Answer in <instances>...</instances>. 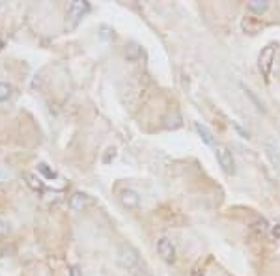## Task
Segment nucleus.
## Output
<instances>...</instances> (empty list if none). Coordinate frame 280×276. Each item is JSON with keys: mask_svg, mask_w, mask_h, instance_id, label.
Segmentation results:
<instances>
[{"mask_svg": "<svg viewBox=\"0 0 280 276\" xmlns=\"http://www.w3.org/2000/svg\"><path fill=\"white\" fill-rule=\"evenodd\" d=\"M6 47V43H4V37L0 36V52H2V49Z\"/></svg>", "mask_w": 280, "mask_h": 276, "instance_id": "23", "label": "nucleus"}, {"mask_svg": "<svg viewBox=\"0 0 280 276\" xmlns=\"http://www.w3.org/2000/svg\"><path fill=\"white\" fill-rule=\"evenodd\" d=\"M88 10H90V4H88V2H82V0H75V2H71L69 8H67L69 26H77V23L88 13Z\"/></svg>", "mask_w": 280, "mask_h": 276, "instance_id": "4", "label": "nucleus"}, {"mask_svg": "<svg viewBox=\"0 0 280 276\" xmlns=\"http://www.w3.org/2000/svg\"><path fill=\"white\" fill-rule=\"evenodd\" d=\"M191 276H204V269H202V267H195V269L191 271Z\"/></svg>", "mask_w": 280, "mask_h": 276, "instance_id": "21", "label": "nucleus"}, {"mask_svg": "<svg viewBox=\"0 0 280 276\" xmlns=\"http://www.w3.org/2000/svg\"><path fill=\"white\" fill-rule=\"evenodd\" d=\"M114 157H116V149H109V151H107V155H105V159H103V162H105V164H109Z\"/></svg>", "mask_w": 280, "mask_h": 276, "instance_id": "19", "label": "nucleus"}, {"mask_svg": "<svg viewBox=\"0 0 280 276\" xmlns=\"http://www.w3.org/2000/svg\"><path fill=\"white\" fill-rule=\"evenodd\" d=\"M215 155H217V161H219L222 172L228 174V176H233V174H235V159L231 155L230 147L217 144L215 146Z\"/></svg>", "mask_w": 280, "mask_h": 276, "instance_id": "3", "label": "nucleus"}, {"mask_svg": "<svg viewBox=\"0 0 280 276\" xmlns=\"http://www.w3.org/2000/svg\"><path fill=\"white\" fill-rule=\"evenodd\" d=\"M37 170H39L47 179H56V178H58V174H56L52 168H49L45 162H39V164H37Z\"/></svg>", "mask_w": 280, "mask_h": 276, "instance_id": "13", "label": "nucleus"}, {"mask_svg": "<svg viewBox=\"0 0 280 276\" xmlns=\"http://www.w3.org/2000/svg\"><path fill=\"white\" fill-rule=\"evenodd\" d=\"M140 54H142V49L138 43H129L125 47V60L127 62H136L140 58Z\"/></svg>", "mask_w": 280, "mask_h": 276, "instance_id": "11", "label": "nucleus"}, {"mask_svg": "<svg viewBox=\"0 0 280 276\" xmlns=\"http://www.w3.org/2000/svg\"><path fill=\"white\" fill-rule=\"evenodd\" d=\"M231 125L235 127V131L239 132V134H241L243 138H250V136H248V132L245 131V129H243V127H241V125H239V123H237V121H231Z\"/></svg>", "mask_w": 280, "mask_h": 276, "instance_id": "18", "label": "nucleus"}, {"mask_svg": "<svg viewBox=\"0 0 280 276\" xmlns=\"http://www.w3.org/2000/svg\"><path fill=\"white\" fill-rule=\"evenodd\" d=\"M275 52H277V43H269L265 47L260 50V56H258V67L262 75L267 79L273 69V62H275Z\"/></svg>", "mask_w": 280, "mask_h": 276, "instance_id": "2", "label": "nucleus"}, {"mask_svg": "<svg viewBox=\"0 0 280 276\" xmlns=\"http://www.w3.org/2000/svg\"><path fill=\"white\" fill-rule=\"evenodd\" d=\"M195 131L198 132V136H200V138H202V140H204L207 146H213V147L217 146V142H215V136H213V132L209 131V129H207L204 123H200V121H195Z\"/></svg>", "mask_w": 280, "mask_h": 276, "instance_id": "9", "label": "nucleus"}, {"mask_svg": "<svg viewBox=\"0 0 280 276\" xmlns=\"http://www.w3.org/2000/svg\"><path fill=\"white\" fill-rule=\"evenodd\" d=\"M247 10L250 13H256V15H262L269 10V2L267 0H252L247 4Z\"/></svg>", "mask_w": 280, "mask_h": 276, "instance_id": "10", "label": "nucleus"}, {"mask_svg": "<svg viewBox=\"0 0 280 276\" xmlns=\"http://www.w3.org/2000/svg\"><path fill=\"white\" fill-rule=\"evenodd\" d=\"M90 205V196L86 194V192H73L71 194V198H69V207L73 209V211H82Z\"/></svg>", "mask_w": 280, "mask_h": 276, "instance_id": "7", "label": "nucleus"}, {"mask_svg": "<svg viewBox=\"0 0 280 276\" xmlns=\"http://www.w3.org/2000/svg\"><path fill=\"white\" fill-rule=\"evenodd\" d=\"M271 233H273V237H275V239H280V224L271 226Z\"/></svg>", "mask_w": 280, "mask_h": 276, "instance_id": "20", "label": "nucleus"}, {"mask_svg": "<svg viewBox=\"0 0 280 276\" xmlns=\"http://www.w3.org/2000/svg\"><path fill=\"white\" fill-rule=\"evenodd\" d=\"M12 233V222L6 218H0V237H8Z\"/></svg>", "mask_w": 280, "mask_h": 276, "instance_id": "16", "label": "nucleus"}, {"mask_svg": "<svg viewBox=\"0 0 280 276\" xmlns=\"http://www.w3.org/2000/svg\"><path fill=\"white\" fill-rule=\"evenodd\" d=\"M101 37H105V39H114V32H112L110 28H107V26H103V28H101Z\"/></svg>", "mask_w": 280, "mask_h": 276, "instance_id": "17", "label": "nucleus"}, {"mask_svg": "<svg viewBox=\"0 0 280 276\" xmlns=\"http://www.w3.org/2000/svg\"><path fill=\"white\" fill-rule=\"evenodd\" d=\"M243 92H245V94H247L248 97H250V101L254 103L256 108H258L260 112H265V107H264V103H262V101H260V99H258V97L254 96V92H252V90H248V88H245V86H243Z\"/></svg>", "mask_w": 280, "mask_h": 276, "instance_id": "14", "label": "nucleus"}, {"mask_svg": "<svg viewBox=\"0 0 280 276\" xmlns=\"http://www.w3.org/2000/svg\"><path fill=\"white\" fill-rule=\"evenodd\" d=\"M140 256H138V250L131 246V244H122L118 248V254H116V261L122 269H133L134 265L138 263Z\"/></svg>", "mask_w": 280, "mask_h": 276, "instance_id": "1", "label": "nucleus"}, {"mask_svg": "<svg viewBox=\"0 0 280 276\" xmlns=\"http://www.w3.org/2000/svg\"><path fill=\"white\" fill-rule=\"evenodd\" d=\"M118 198H120L123 207H127V209H134V207L140 205V194L134 189H122L120 194H118Z\"/></svg>", "mask_w": 280, "mask_h": 276, "instance_id": "6", "label": "nucleus"}, {"mask_svg": "<svg viewBox=\"0 0 280 276\" xmlns=\"http://www.w3.org/2000/svg\"><path fill=\"white\" fill-rule=\"evenodd\" d=\"M71 276H81V269L79 267H71Z\"/></svg>", "mask_w": 280, "mask_h": 276, "instance_id": "22", "label": "nucleus"}, {"mask_svg": "<svg viewBox=\"0 0 280 276\" xmlns=\"http://www.w3.org/2000/svg\"><path fill=\"white\" fill-rule=\"evenodd\" d=\"M12 97V86L6 84V82H0V103L8 101Z\"/></svg>", "mask_w": 280, "mask_h": 276, "instance_id": "15", "label": "nucleus"}, {"mask_svg": "<svg viewBox=\"0 0 280 276\" xmlns=\"http://www.w3.org/2000/svg\"><path fill=\"white\" fill-rule=\"evenodd\" d=\"M138 276H149V275H148V273H142V275H138Z\"/></svg>", "mask_w": 280, "mask_h": 276, "instance_id": "24", "label": "nucleus"}, {"mask_svg": "<svg viewBox=\"0 0 280 276\" xmlns=\"http://www.w3.org/2000/svg\"><path fill=\"white\" fill-rule=\"evenodd\" d=\"M265 153H267L269 161L275 164V168L280 172V147L277 142H273L271 138L265 140Z\"/></svg>", "mask_w": 280, "mask_h": 276, "instance_id": "8", "label": "nucleus"}, {"mask_svg": "<svg viewBox=\"0 0 280 276\" xmlns=\"http://www.w3.org/2000/svg\"><path fill=\"white\" fill-rule=\"evenodd\" d=\"M23 178H25L26 185H28L30 189H34V191H43V181L39 179L36 174H32V172H25Z\"/></svg>", "mask_w": 280, "mask_h": 276, "instance_id": "12", "label": "nucleus"}, {"mask_svg": "<svg viewBox=\"0 0 280 276\" xmlns=\"http://www.w3.org/2000/svg\"><path fill=\"white\" fill-rule=\"evenodd\" d=\"M157 252L159 256L166 261V263H174L176 261V246H174V243H172V239H168V237H159L157 239Z\"/></svg>", "mask_w": 280, "mask_h": 276, "instance_id": "5", "label": "nucleus"}]
</instances>
